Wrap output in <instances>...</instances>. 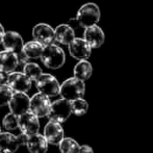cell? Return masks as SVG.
<instances>
[{"instance_id": "cell-11", "label": "cell", "mask_w": 153, "mask_h": 153, "mask_svg": "<svg viewBox=\"0 0 153 153\" xmlns=\"http://www.w3.org/2000/svg\"><path fill=\"white\" fill-rule=\"evenodd\" d=\"M31 34L33 40L38 41L43 46L54 42V28H52L47 23H39V24H36L32 28Z\"/></svg>"}, {"instance_id": "cell-1", "label": "cell", "mask_w": 153, "mask_h": 153, "mask_svg": "<svg viewBox=\"0 0 153 153\" xmlns=\"http://www.w3.org/2000/svg\"><path fill=\"white\" fill-rule=\"evenodd\" d=\"M40 59L46 68L56 70L64 66L66 62V54L59 45L51 43L44 46Z\"/></svg>"}, {"instance_id": "cell-28", "label": "cell", "mask_w": 153, "mask_h": 153, "mask_svg": "<svg viewBox=\"0 0 153 153\" xmlns=\"http://www.w3.org/2000/svg\"><path fill=\"white\" fill-rule=\"evenodd\" d=\"M17 137H18L20 145L22 146V145H25V144H26V141H27V137H28V135L25 134V133H23V132H21L19 135H17Z\"/></svg>"}, {"instance_id": "cell-29", "label": "cell", "mask_w": 153, "mask_h": 153, "mask_svg": "<svg viewBox=\"0 0 153 153\" xmlns=\"http://www.w3.org/2000/svg\"><path fill=\"white\" fill-rule=\"evenodd\" d=\"M4 32H5V30H4L3 25H2L1 23H0V44H1V40H2V38H3Z\"/></svg>"}, {"instance_id": "cell-27", "label": "cell", "mask_w": 153, "mask_h": 153, "mask_svg": "<svg viewBox=\"0 0 153 153\" xmlns=\"http://www.w3.org/2000/svg\"><path fill=\"white\" fill-rule=\"evenodd\" d=\"M79 153H94L92 147L89 145H82L79 148Z\"/></svg>"}, {"instance_id": "cell-16", "label": "cell", "mask_w": 153, "mask_h": 153, "mask_svg": "<svg viewBox=\"0 0 153 153\" xmlns=\"http://www.w3.org/2000/svg\"><path fill=\"white\" fill-rule=\"evenodd\" d=\"M20 146L17 135L10 132H0V153H15Z\"/></svg>"}, {"instance_id": "cell-30", "label": "cell", "mask_w": 153, "mask_h": 153, "mask_svg": "<svg viewBox=\"0 0 153 153\" xmlns=\"http://www.w3.org/2000/svg\"><path fill=\"white\" fill-rule=\"evenodd\" d=\"M0 132H1V128H0Z\"/></svg>"}, {"instance_id": "cell-12", "label": "cell", "mask_w": 153, "mask_h": 153, "mask_svg": "<svg viewBox=\"0 0 153 153\" xmlns=\"http://www.w3.org/2000/svg\"><path fill=\"white\" fill-rule=\"evenodd\" d=\"M1 44L3 46L4 50L18 53L22 50L24 41H23V38L21 36V34L19 32L14 30H8L4 32L3 38L1 40Z\"/></svg>"}, {"instance_id": "cell-22", "label": "cell", "mask_w": 153, "mask_h": 153, "mask_svg": "<svg viewBox=\"0 0 153 153\" xmlns=\"http://www.w3.org/2000/svg\"><path fill=\"white\" fill-rule=\"evenodd\" d=\"M23 73H24L26 76H28L30 78L31 81L36 82V79L42 75V69L36 62H28L23 66Z\"/></svg>"}, {"instance_id": "cell-25", "label": "cell", "mask_w": 153, "mask_h": 153, "mask_svg": "<svg viewBox=\"0 0 153 153\" xmlns=\"http://www.w3.org/2000/svg\"><path fill=\"white\" fill-rule=\"evenodd\" d=\"M13 94H14V92L7 85H0V106L7 105Z\"/></svg>"}, {"instance_id": "cell-20", "label": "cell", "mask_w": 153, "mask_h": 153, "mask_svg": "<svg viewBox=\"0 0 153 153\" xmlns=\"http://www.w3.org/2000/svg\"><path fill=\"white\" fill-rule=\"evenodd\" d=\"M43 48H44V46L41 43H39L36 40H32L27 43H24L21 51L29 59H40L41 54H42Z\"/></svg>"}, {"instance_id": "cell-7", "label": "cell", "mask_w": 153, "mask_h": 153, "mask_svg": "<svg viewBox=\"0 0 153 153\" xmlns=\"http://www.w3.org/2000/svg\"><path fill=\"white\" fill-rule=\"evenodd\" d=\"M67 46L69 49V53L73 59L82 61V59H88L91 56L92 48L85 39L74 38Z\"/></svg>"}, {"instance_id": "cell-19", "label": "cell", "mask_w": 153, "mask_h": 153, "mask_svg": "<svg viewBox=\"0 0 153 153\" xmlns=\"http://www.w3.org/2000/svg\"><path fill=\"white\" fill-rule=\"evenodd\" d=\"M92 73H93V67L91 62L87 61V59L79 61L75 65L74 70H73L74 77H76V78L80 79L82 81L88 80L92 76Z\"/></svg>"}, {"instance_id": "cell-14", "label": "cell", "mask_w": 153, "mask_h": 153, "mask_svg": "<svg viewBox=\"0 0 153 153\" xmlns=\"http://www.w3.org/2000/svg\"><path fill=\"white\" fill-rule=\"evenodd\" d=\"M44 137L48 144L59 145V142L64 139V129L61 123L49 120L44 128Z\"/></svg>"}, {"instance_id": "cell-21", "label": "cell", "mask_w": 153, "mask_h": 153, "mask_svg": "<svg viewBox=\"0 0 153 153\" xmlns=\"http://www.w3.org/2000/svg\"><path fill=\"white\" fill-rule=\"evenodd\" d=\"M62 153H79V144L72 137H64L59 144Z\"/></svg>"}, {"instance_id": "cell-23", "label": "cell", "mask_w": 153, "mask_h": 153, "mask_svg": "<svg viewBox=\"0 0 153 153\" xmlns=\"http://www.w3.org/2000/svg\"><path fill=\"white\" fill-rule=\"evenodd\" d=\"M71 106H72V114L75 116H83L87 114L89 109V104L83 98H78L71 101Z\"/></svg>"}, {"instance_id": "cell-24", "label": "cell", "mask_w": 153, "mask_h": 153, "mask_svg": "<svg viewBox=\"0 0 153 153\" xmlns=\"http://www.w3.org/2000/svg\"><path fill=\"white\" fill-rule=\"evenodd\" d=\"M3 127L6 130H15V129L18 128L19 123H18V116H16L15 114L10 113L3 118V121H2Z\"/></svg>"}, {"instance_id": "cell-8", "label": "cell", "mask_w": 153, "mask_h": 153, "mask_svg": "<svg viewBox=\"0 0 153 153\" xmlns=\"http://www.w3.org/2000/svg\"><path fill=\"white\" fill-rule=\"evenodd\" d=\"M32 81L28 76L23 72H14L8 74L7 85L13 90V92L27 93L31 89Z\"/></svg>"}, {"instance_id": "cell-13", "label": "cell", "mask_w": 153, "mask_h": 153, "mask_svg": "<svg viewBox=\"0 0 153 153\" xmlns=\"http://www.w3.org/2000/svg\"><path fill=\"white\" fill-rule=\"evenodd\" d=\"M83 39L89 43L92 49H97L103 45L105 41V34L98 25H92L83 31Z\"/></svg>"}, {"instance_id": "cell-4", "label": "cell", "mask_w": 153, "mask_h": 153, "mask_svg": "<svg viewBox=\"0 0 153 153\" xmlns=\"http://www.w3.org/2000/svg\"><path fill=\"white\" fill-rule=\"evenodd\" d=\"M71 115H72L71 101L65 98H61L51 103L50 111H49L47 117L49 118V120H52V121L64 123L70 118Z\"/></svg>"}, {"instance_id": "cell-17", "label": "cell", "mask_w": 153, "mask_h": 153, "mask_svg": "<svg viewBox=\"0 0 153 153\" xmlns=\"http://www.w3.org/2000/svg\"><path fill=\"white\" fill-rule=\"evenodd\" d=\"M18 66L19 62L17 53L8 50H3L0 52V70L12 73L16 71Z\"/></svg>"}, {"instance_id": "cell-2", "label": "cell", "mask_w": 153, "mask_h": 153, "mask_svg": "<svg viewBox=\"0 0 153 153\" xmlns=\"http://www.w3.org/2000/svg\"><path fill=\"white\" fill-rule=\"evenodd\" d=\"M100 17L101 14L99 6L96 3L88 2V3L80 6V8L77 12L75 21L78 23L79 26L87 28V27L92 26V25L98 24Z\"/></svg>"}, {"instance_id": "cell-26", "label": "cell", "mask_w": 153, "mask_h": 153, "mask_svg": "<svg viewBox=\"0 0 153 153\" xmlns=\"http://www.w3.org/2000/svg\"><path fill=\"white\" fill-rule=\"evenodd\" d=\"M8 74H10V73H7V72H4V71L0 70V85H7Z\"/></svg>"}, {"instance_id": "cell-6", "label": "cell", "mask_w": 153, "mask_h": 153, "mask_svg": "<svg viewBox=\"0 0 153 153\" xmlns=\"http://www.w3.org/2000/svg\"><path fill=\"white\" fill-rule=\"evenodd\" d=\"M51 101L50 98L42 93H36L30 98L29 103V111H31L38 118L47 117L50 111Z\"/></svg>"}, {"instance_id": "cell-3", "label": "cell", "mask_w": 153, "mask_h": 153, "mask_svg": "<svg viewBox=\"0 0 153 153\" xmlns=\"http://www.w3.org/2000/svg\"><path fill=\"white\" fill-rule=\"evenodd\" d=\"M85 93V81L71 77L65 80L59 87V94L62 98L67 99L69 101L75 100V99L82 98Z\"/></svg>"}, {"instance_id": "cell-9", "label": "cell", "mask_w": 153, "mask_h": 153, "mask_svg": "<svg viewBox=\"0 0 153 153\" xmlns=\"http://www.w3.org/2000/svg\"><path fill=\"white\" fill-rule=\"evenodd\" d=\"M29 103H30V98L27 96L26 93L14 92L7 105L10 106V113L19 117L20 115L29 111Z\"/></svg>"}, {"instance_id": "cell-18", "label": "cell", "mask_w": 153, "mask_h": 153, "mask_svg": "<svg viewBox=\"0 0 153 153\" xmlns=\"http://www.w3.org/2000/svg\"><path fill=\"white\" fill-rule=\"evenodd\" d=\"M75 38V31L69 24H59L54 29V41L61 45H68Z\"/></svg>"}, {"instance_id": "cell-10", "label": "cell", "mask_w": 153, "mask_h": 153, "mask_svg": "<svg viewBox=\"0 0 153 153\" xmlns=\"http://www.w3.org/2000/svg\"><path fill=\"white\" fill-rule=\"evenodd\" d=\"M19 128L21 132L25 133L27 135L36 134L39 132L40 129V123H39V118L34 116L31 111H26L18 117Z\"/></svg>"}, {"instance_id": "cell-15", "label": "cell", "mask_w": 153, "mask_h": 153, "mask_svg": "<svg viewBox=\"0 0 153 153\" xmlns=\"http://www.w3.org/2000/svg\"><path fill=\"white\" fill-rule=\"evenodd\" d=\"M25 145L29 153H46L48 150V142L46 141L44 135L39 134V132L28 135Z\"/></svg>"}, {"instance_id": "cell-5", "label": "cell", "mask_w": 153, "mask_h": 153, "mask_svg": "<svg viewBox=\"0 0 153 153\" xmlns=\"http://www.w3.org/2000/svg\"><path fill=\"white\" fill-rule=\"evenodd\" d=\"M36 87L39 92L50 98V97H55L59 94L61 85L53 75L48 74V73L46 74L42 73V75L36 79Z\"/></svg>"}]
</instances>
